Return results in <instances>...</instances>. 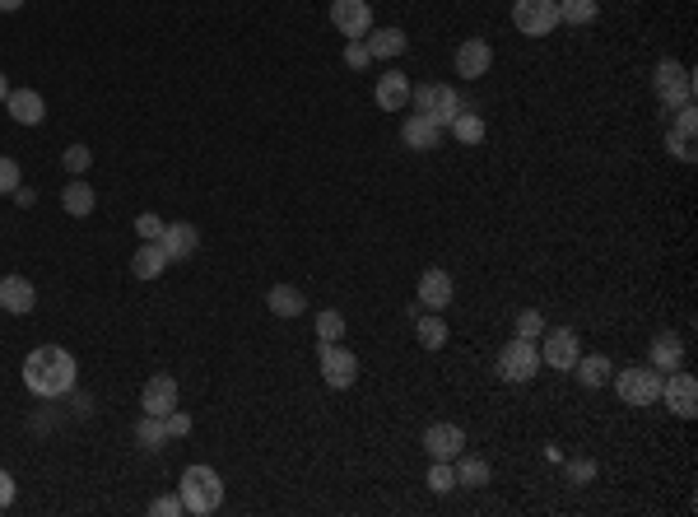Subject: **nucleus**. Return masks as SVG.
I'll list each match as a JSON object with an SVG mask.
<instances>
[{
	"instance_id": "obj_1",
	"label": "nucleus",
	"mask_w": 698,
	"mask_h": 517,
	"mask_svg": "<svg viewBox=\"0 0 698 517\" xmlns=\"http://www.w3.org/2000/svg\"><path fill=\"white\" fill-rule=\"evenodd\" d=\"M75 354L61 350V345H38V350L24 359V387L42 401H56L75 387Z\"/></svg>"
},
{
	"instance_id": "obj_2",
	"label": "nucleus",
	"mask_w": 698,
	"mask_h": 517,
	"mask_svg": "<svg viewBox=\"0 0 698 517\" xmlns=\"http://www.w3.org/2000/svg\"><path fill=\"white\" fill-rule=\"evenodd\" d=\"M177 499L191 517H210L224 504V480H219L215 466H187L182 471V485H177Z\"/></svg>"
},
{
	"instance_id": "obj_3",
	"label": "nucleus",
	"mask_w": 698,
	"mask_h": 517,
	"mask_svg": "<svg viewBox=\"0 0 698 517\" xmlns=\"http://www.w3.org/2000/svg\"><path fill=\"white\" fill-rule=\"evenodd\" d=\"M610 378H615V392L624 406L643 410V406H657L661 378H666V373H657L652 364H633V368H624V373H610Z\"/></svg>"
},
{
	"instance_id": "obj_4",
	"label": "nucleus",
	"mask_w": 698,
	"mask_h": 517,
	"mask_svg": "<svg viewBox=\"0 0 698 517\" xmlns=\"http://www.w3.org/2000/svg\"><path fill=\"white\" fill-rule=\"evenodd\" d=\"M540 373V345L512 336L503 350H498V378L503 382H531Z\"/></svg>"
},
{
	"instance_id": "obj_5",
	"label": "nucleus",
	"mask_w": 698,
	"mask_h": 517,
	"mask_svg": "<svg viewBox=\"0 0 698 517\" xmlns=\"http://www.w3.org/2000/svg\"><path fill=\"white\" fill-rule=\"evenodd\" d=\"M652 89L666 108H685L694 103V70H685L680 61H657V75H652Z\"/></svg>"
},
{
	"instance_id": "obj_6",
	"label": "nucleus",
	"mask_w": 698,
	"mask_h": 517,
	"mask_svg": "<svg viewBox=\"0 0 698 517\" xmlns=\"http://www.w3.org/2000/svg\"><path fill=\"white\" fill-rule=\"evenodd\" d=\"M512 24L522 38H550L559 28V0H512Z\"/></svg>"
},
{
	"instance_id": "obj_7",
	"label": "nucleus",
	"mask_w": 698,
	"mask_h": 517,
	"mask_svg": "<svg viewBox=\"0 0 698 517\" xmlns=\"http://www.w3.org/2000/svg\"><path fill=\"white\" fill-rule=\"evenodd\" d=\"M410 103H415V112L433 117L438 126H447L461 112V94L452 84H415V89H410Z\"/></svg>"
},
{
	"instance_id": "obj_8",
	"label": "nucleus",
	"mask_w": 698,
	"mask_h": 517,
	"mask_svg": "<svg viewBox=\"0 0 698 517\" xmlns=\"http://www.w3.org/2000/svg\"><path fill=\"white\" fill-rule=\"evenodd\" d=\"M317 368H322V382H326V387H336V392L354 387V378H359V359H354V354H349L340 341H322Z\"/></svg>"
},
{
	"instance_id": "obj_9",
	"label": "nucleus",
	"mask_w": 698,
	"mask_h": 517,
	"mask_svg": "<svg viewBox=\"0 0 698 517\" xmlns=\"http://www.w3.org/2000/svg\"><path fill=\"white\" fill-rule=\"evenodd\" d=\"M657 401H666V410L680 415V420H694V415H698V382H694V373H680V368H675L671 378H661V396H657Z\"/></svg>"
},
{
	"instance_id": "obj_10",
	"label": "nucleus",
	"mask_w": 698,
	"mask_h": 517,
	"mask_svg": "<svg viewBox=\"0 0 698 517\" xmlns=\"http://www.w3.org/2000/svg\"><path fill=\"white\" fill-rule=\"evenodd\" d=\"M578 331L573 327H554L545 331V345H540V364L559 368V373H573V364H578Z\"/></svg>"
},
{
	"instance_id": "obj_11",
	"label": "nucleus",
	"mask_w": 698,
	"mask_h": 517,
	"mask_svg": "<svg viewBox=\"0 0 698 517\" xmlns=\"http://www.w3.org/2000/svg\"><path fill=\"white\" fill-rule=\"evenodd\" d=\"M331 24H336L345 38H368L373 10H368V0H331Z\"/></svg>"
},
{
	"instance_id": "obj_12",
	"label": "nucleus",
	"mask_w": 698,
	"mask_h": 517,
	"mask_svg": "<svg viewBox=\"0 0 698 517\" xmlns=\"http://www.w3.org/2000/svg\"><path fill=\"white\" fill-rule=\"evenodd\" d=\"M680 112V117H675V126L671 131H666V150L675 154V159H680V164H694L698 159V150H694V103H685V108H675Z\"/></svg>"
},
{
	"instance_id": "obj_13",
	"label": "nucleus",
	"mask_w": 698,
	"mask_h": 517,
	"mask_svg": "<svg viewBox=\"0 0 698 517\" xmlns=\"http://www.w3.org/2000/svg\"><path fill=\"white\" fill-rule=\"evenodd\" d=\"M489 66H494V47H489L484 38H466L457 47V75L461 80H484Z\"/></svg>"
},
{
	"instance_id": "obj_14",
	"label": "nucleus",
	"mask_w": 698,
	"mask_h": 517,
	"mask_svg": "<svg viewBox=\"0 0 698 517\" xmlns=\"http://www.w3.org/2000/svg\"><path fill=\"white\" fill-rule=\"evenodd\" d=\"M424 452H429L433 462H452L457 452H466V434H461L457 424H429L424 429Z\"/></svg>"
},
{
	"instance_id": "obj_15",
	"label": "nucleus",
	"mask_w": 698,
	"mask_h": 517,
	"mask_svg": "<svg viewBox=\"0 0 698 517\" xmlns=\"http://www.w3.org/2000/svg\"><path fill=\"white\" fill-rule=\"evenodd\" d=\"M140 410L145 415H168V410H177V378H168V373H154V378L145 382V392H140Z\"/></svg>"
},
{
	"instance_id": "obj_16",
	"label": "nucleus",
	"mask_w": 698,
	"mask_h": 517,
	"mask_svg": "<svg viewBox=\"0 0 698 517\" xmlns=\"http://www.w3.org/2000/svg\"><path fill=\"white\" fill-rule=\"evenodd\" d=\"M401 140L410 145V150L429 154V150H438V145H443V126L433 122V117H424V112H410V117H405V126H401Z\"/></svg>"
},
{
	"instance_id": "obj_17",
	"label": "nucleus",
	"mask_w": 698,
	"mask_h": 517,
	"mask_svg": "<svg viewBox=\"0 0 698 517\" xmlns=\"http://www.w3.org/2000/svg\"><path fill=\"white\" fill-rule=\"evenodd\" d=\"M377 108L382 112H405L410 108V75H401V70H387V75H377Z\"/></svg>"
},
{
	"instance_id": "obj_18",
	"label": "nucleus",
	"mask_w": 698,
	"mask_h": 517,
	"mask_svg": "<svg viewBox=\"0 0 698 517\" xmlns=\"http://www.w3.org/2000/svg\"><path fill=\"white\" fill-rule=\"evenodd\" d=\"M159 243H163V252H168V261H187V257H196V247H201V233H196V224H163V233H159Z\"/></svg>"
},
{
	"instance_id": "obj_19",
	"label": "nucleus",
	"mask_w": 698,
	"mask_h": 517,
	"mask_svg": "<svg viewBox=\"0 0 698 517\" xmlns=\"http://www.w3.org/2000/svg\"><path fill=\"white\" fill-rule=\"evenodd\" d=\"M452 294H457V285H452V275H447V271L433 266V271L419 275V303H424L429 313H443L447 303H452Z\"/></svg>"
},
{
	"instance_id": "obj_20",
	"label": "nucleus",
	"mask_w": 698,
	"mask_h": 517,
	"mask_svg": "<svg viewBox=\"0 0 698 517\" xmlns=\"http://www.w3.org/2000/svg\"><path fill=\"white\" fill-rule=\"evenodd\" d=\"M33 303H38V289H33V280H24V275H5L0 280V308L14 317L33 313Z\"/></svg>"
},
{
	"instance_id": "obj_21",
	"label": "nucleus",
	"mask_w": 698,
	"mask_h": 517,
	"mask_svg": "<svg viewBox=\"0 0 698 517\" xmlns=\"http://www.w3.org/2000/svg\"><path fill=\"white\" fill-rule=\"evenodd\" d=\"M5 112H10L19 126H42V117H47V103H42L38 89H10V98H5Z\"/></svg>"
},
{
	"instance_id": "obj_22",
	"label": "nucleus",
	"mask_w": 698,
	"mask_h": 517,
	"mask_svg": "<svg viewBox=\"0 0 698 517\" xmlns=\"http://www.w3.org/2000/svg\"><path fill=\"white\" fill-rule=\"evenodd\" d=\"M647 364L657 368V373H675V368L685 364V341L675 336V331H661L652 350H647Z\"/></svg>"
},
{
	"instance_id": "obj_23",
	"label": "nucleus",
	"mask_w": 698,
	"mask_h": 517,
	"mask_svg": "<svg viewBox=\"0 0 698 517\" xmlns=\"http://www.w3.org/2000/svg\"><path fill=\"white\" fill-rule=\"evenodd\" d=\"M368 33H373V38H363V42H368V56H373V61H396V56L410 47V38H405L401 28H368Z\"/></svg>"
},
{
	"instance_id": "obj_24",
	"label": "nucleus",
	"mask_w": 698,
	"mask_h": 517,
	"mask_svg": "<svg viewBox=\"0 0 698 517\" xmlns=\"http://www.w3.org/2000/svg\"><path fill=\"white\" fill-rule=\"evenodd\" d=\"M131 271H135V280H159V275L168 271V252H163V243H140L135 247Z\"/></svg>"
},
{
	"instance_id": "obj_25",
	"label": "nucleus",
	"mask_w": 698,
	"mask_h": 517,
	"mask_svg": "<svg viewBox=\"0 0 698 517\" xmlns=\"http://www.w3.org/2000/svg\"><path fill=\"white\" fill-rule=\"evenodd\" d=\"M94 187L84 182V177H70L66 187H61V210L66 215H75V219H84V215H94Z\"/></svg>"
},
{
	"instance_id": "obj_26",
	"label": "nucleus",
	"mask_w": 698,
	"mask_h": 517,
	"mask_svg": "<svg viewBox=\"0 0 698 517\" xmlns=\"http://www.w3.org/2000/svg\"><path fill=\"white\" fill-rule=\"evenodd\" d=\"M573 373H578V382H582V387H605V382H610V373H615V364H610L605 354H587V359H582V354H578V364H573Z\"/></svg>"
},
{
	"instance_id": "obj_27",
	"label": "nucleus",
	"mask_w": 698,
	"mask_h": 517,
	"mask_svg": "<svg viewBox=\"0 0 698 517\" xmlns=\"http://www.w3.org/2000/svg\"><path fill=\"white\" fill-rule=\"evenodd\" d=\"M266 308H270L275 317H298L303 308H308V299H303L294 285H275V289L266 294Z\"/></svg>"
},
{
	"instance_id": "obj_28",
	"label": "nucleus",
	"mask_w": 698,
	"mask_h": 517,
	"mask_svg": "<svg viewBox=\"0 0 698 517\" xmlns=\"http://www.w3.org/2000/svg\"><path fill=\"white\" fill-rule=\"evenodd\" d=\"M452 462H457V485H470V490H484V485H489V462L466 457V452H457Z\"/></svg>"
},
{
	"instance_id": "obj_29",
	"label": "nucleus",
	"mask_w": 698,
	"mask_h": 517,
	"mask_svg": "<svg viewBox=\"0 0 698 517\" xmlns=\"http://www.w3.org/2000/svg\"><path fill=\"white\" fill-rule=\"evenodd\" d=\"M415 336H419V345H424V350H443V345H447V322L438 313L415 317Z\"/></svg>"
},
{
	"instance_id": "obj_30",
	"label": "nucleus",
	"mask_w": 698,
	"mask_h": 517,
	"mask_svg": "<svg viewBox=\"0 0 698 517\" xmlns=\"http://www.w3.org/2000/svg\"><path fill=\"white\" fill-rule=\"evenodd\" d=\"M596 14H601V5H596V0H559V24L582 28V24H591Z\"/></svg>"
},
{
	"instance_id": "obj_31",
	"label": "nucleus",
	"mask_w": 698,
	"mask_h": 517,
	"mask_svg": "<svg viewBox=\"0 0 698 517\" xmlns=\"http://www.w3.org/2000/svg\"><path fill=\"white\" fill-rule=\"evenodd\" d=\"M447 126H452V136H457L461 145H480L484 140V117H475V112H457Z\"/></svg>"
},
{
	"instance_id": "obj_32",
	"label": "nucleus",
	"mask_w": 698,
	"mask_h": 517,
	"mask_svg": "<svg viewBox=\"0 0 698 517\" xmlns=\"http://www.w3.org/2000/svg\"><path fill=\"white\" fill-rule=\"evenodd\" d=\"M135 438H140V448H163V443H168V429H163L159 415H145V420L135 424Z\"/></svg>"
},
{
	"instance_id": "obj_33",
	"label": "nucleus",
	"mask_w": 698,
	"mask_h": 517,
	"mask_svg": "<svg viewBox=\"0 0 698 517\" xmlns=\"http://www.w3.org/2000/svg\"><path fill=\"white\" fill-rule=\"evenodd\" d=\"M429 490H433V494L457 490V466H452V462H433V466H429Z\"/></svg>"
},
{
	"instance_id": "obj_34",
	"label": "nucleus",
	"mask_w": 698,
	"mask_h": 517,
	"mask_svg": "<svg viewBox=\"0 0 698 517\" xmlns=\"http://www.w3.org/2000/svg\"><path fill=\"white\" fill-rule=\"evenodd\" d=\"M517 336H522V341H536V336H545V317H540L536 308H522V313H517Z\"/></svg>"
},
{
	"instance_id": "obj_35",
	"label": "nucleus",
	"mask_w": 698,
	"mask_h": 517,
	"mask_svg": "<svg viewBox=\"0 0 698 517\" xmlns=\"http://www.w3.org/2000/svg\"><path fill=\"white\" fill-rule=\"evenodd\" d=\"M317 336H322V341H340V336H345V317H340L336 308L317 313Z\"/></svg>"
},
{
	"instance_id": "obj_36",
	"label": "nucleus",
	"mask_w": 698,
	"mask_h": 517,
	"mask_svg": "<svg viewBox=\"0 0 698 517\" xmlns=\"http://www.w3.org/2000/svg\"><path fill=\"white\" fill-rule=\"evenodd\" d=\"M61 164H66V173H70V177H80V173H84V168L94 164V154L84 150V145H70V150H66V154H61Z\"/></svg>"
},
{
	"instance_id": "obj_37",
	"label": "nucleus",
	"mask_w": 698,
	"mask_h": 517,
	"mask_svg": "<svg viewBox=\"0 0 698 517\" xmlns=\"http://www.w3.org/2000/svg\"><path fill=\"white\" fill-rule=\"evenodd\" d=\"M345 66H349V70L373 66V56H368V42H363V38H349V47H345Z\"/></svg>"
},
{
	"instance_id": "obj_38",
	"label": "nucleus",
	"mask_w": 698,
	"mask_h": 517,
	"mask_svg": "<svg viewBox=\"0 0 698 517\" xmlns=\"http://www.w3.org/2000/svg\"><path fill=\"white\" fill-rule=\"evenodd\" d=\"M135 233H140V243H159L163 219L159 215H140V219H135Z\"/></svg>"
},
{
	"instance_id": "obj_39",
	"label": "nucleus",
	"mask_w": 698,
	"mask_h": 517,
	"mask_svg": "<svg viewBox=\"0 0 698 517\" xmlns=\"http://www.w3.org/2000/svg\"><path fill=\"white\" fill-rule=\"evenodd\" d=\"M163 429H168V438H187L191 434V415H182V410H168V415H163Z\"/></svg>"
},
{
	"instance_id": "obj_40",
	"label": "nucleus",
	"mask_w": 698,
	"mask_h": 517,
	"mask_svg": "<svg viewBox=\"0 0 698 517\" xmlns=\"http://www.w3.org/2000/svg\"><path fill=\"white\" fill-rule=\"evenodd\" d=\"M14 187H19V164H14V159H5V154H0V196H10Z\"/></svg>"
},
{
	"instance_id": "obj_41",
	"label": "nucleus",
	"mask_w": 698,
	"mask_h": 517,
	"mask_svg": "<svg viewBox=\"0 0 698 517\" xmlns=\"http://www.w3.org/2000/svg\"><path fill=\"white\" fill-rule=\"evenodd\" d=\"M149 513H154V517H182L187 508H182V499H177V494H168V499H154V504H149Z\"/></svg>"
},
{
	"instance_id": "obj_42",
	"label": "nucleus",
	"mask_w": 698,
	"mask_h": 517,
	"mask_svg": "<svg viewBox=\"0 0 698 517\" xmlns=\"http://www.w3.org/2000/svg\"><path fill=\"white\" fill-rule=\"evenodd\" d=\"M591 476H596V466H591V462H573V466H568V480H573V485H587Z\"/></svg>"
},
{
	"instance_id": "obj_43",
	"label": "nucleus",
	"mask_w": 698,
	"mask_h": 517,
	"mask_svg": "<svg viewBox=\"0 0 698 517\" xmlns=\"http://www.w3.org/2000/svg\"><path fill=\"white\" fill-rule=\"evenodd\" d=\"M10 504H14V476L0 471V508H10Z\"/></svg>"
},
{
	"instance_id": "obj_44",
	"label": "nucleus",
	"mask_w": 698,
	"mask_h": 517,
	"mask_svg": "<svg viewBox=\"0 0 698 517\" xmlns=\"http://www.w3.org/2000/svg\"><path fill=\"white\" fill-rule=\"evenodd\" d=\"M19 5H24V0H0V14H14Z\"/></svg>"
},
{
	"instance_id": "obj_45",
	"label": "nucleus",
	"mask_w": 698,
	"mask_h": 517,
	"mask_svg": "<svg viewBox=\"0 0 698 517\" xmlns=\"http://www.w3.org/2000/svg\"><path fill=\"white\" fill-rule=\"evenodd\" d=\"M5 98H10V80H5V75H0V103H5Z\"/></svg>"
}]
</instances>
